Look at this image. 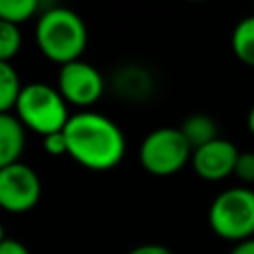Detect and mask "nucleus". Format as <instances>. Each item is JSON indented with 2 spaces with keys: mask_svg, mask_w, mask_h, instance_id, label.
Segmentation results:
<instances>
[{
  "mask_svg": "<svg viewBox=\"0 0 254 254\" xmlns=\"http://www.w3.org/2000/svg\"><path fill=\"white\" fill-rule=\"evenodd\" d=\"M64 137L65 155L89 171L115 169L125 157L127 141L121 127L93 109L71 113L64 127Z\"/></svg>",
  "mask_w": 254,
  "mask_h": 254,
  "instance_id": "nucleus-1",
  "label": "nucleus"
},
{
  "mask_svg": "<svg viewBox=\"0 0 254 254\" xmlns=\"http://www.w3.org/2000/svg\"><path fill=\"white\" fill-rule=\"evenodd\" d=\"M34 40L46 60L64 65L81 60L87 48V28L77 12L65 6H50L36 16Z\"/></svg>",
  "mask_w": 254,
  "mask_h": 254,
  "instance_id": "nucleus-2",
  "label": "nucleus"
},
{
  "mask_svg": "<svg viewBox=\"0 0 254 254\" xmlns=\"http://www.w3.org/2000/svg\"><path fill=\"white\" fill-rule=\"evenodd\" d=\"M12 113L26 131L40 137L64 131L71 115L69 105L64 101L60 91L44 81L24 83Z\"/></svg>",
  "mask_w": 254,
  "mask_h": 254,
  "instance_id": "nucleus-3",
  "label": "nucleus"
},
{
  "mask_svg": "<svg viewBox=\"0 0 254 254\" xmlns=\"http://www.w3.org/2000/svg\"><path fill=\"white\" fill-rule=\"evenodd\" d=\"M208 226L226 242L238 244L254 238V190L230 187L218 192L208 206Z\"/></svg>",
  "mask_w": 254,
  "mask_h": 254,
  "instance_id": "nucleus-4",
  "label": "nucleus"
},
{
  "mask_svg": "<svg viewBox=\"0 0 254 254\" xmlns=\"http://www.w3.org/2000/svg\"><path fill=\"white\" fill-rule=\"evenodd\" d=\"M190 153L192 149L179 127H157L141 141L139 163L153 177H171L190 163Z\"/></svg>",
  "mask_w": 254,
  "mask_h": 254,
  "instance_id": "nucleus-5",
  "label": "nucleus"
},
{
  "mask_svg": "<svg viewBox=\"0 0 254 254\" xmlns=\"http://www.w3.org/2000/svg\"><path fill=\"white\" fill-rule=\"evenodd\" d=\"M56 89L67 105L85 111L101 99L105 91V79L93 64L85 60H75L60 65Z\"/></svg>",
  "mask_w": 254,
  "mask_h": 254,
  "instance_id": "nucleus-6",
  "label": "nucleus"
},
{
  "mask_svg": "<svg viewBox=\"0 0 254 254\" xmlns=\"http://www.w3.org/2000/svg\"><path fill=\"white\" fill-rule=\"evenodd\" d=\"M42 196V181L36 169L18 161L0 169V208L10 214H24L36 208Z\"/></svg>",
  "mask_w": 254,
  "mask_h": 254,
  "instance_id": "nucleus-7",
  "label": "nucleus"
},
{
  "mask_svg": "<svg viewBox=\"0 0 254 254\" xmlns=\"http://www.w3.org/2000/svg\"><path fill=\"white\" fill-rule=\"evenodd\" d=\"M238 153L240 151L236 149L232 141L216 137L214 141L190 153V165L198 179L208 181V183H218L234 173Z\"/></svg>",
  "mask_w": 254,
  "mask_h": 254,
  "instance_id": "nucleus-8",
  "label": "nucleus"
},
{
  "mask_svg": "<svg viewBox=\"0 0 254 254\" xmlns=\"http://www.w3.org/2000/svg\"><path fill=\"white\" fill-rule=\"evenodd\" d=\"M26 147V129L14 113H0V169L20 161Z\"/></svg>",
  "mask_w": 254,
  "mask_h": 254,
  "instance_id": "nucleus-9",
  "label": "nucleus"
},
{
  "mask_svg": "<svg viewBox=\"0 0 254 254\" xmlns=\"http://www.w3.org/2000/svg\"><path fill=\"white\" fill-rule=\"evenodd\" d=\"M179 131L183 133V137L187 139V143L190 145L192 151L210 143V141H214L218 137L216 121L206 113H192V115L185 117Z\"/></svg>",
  "mask_w": 254,
  "mask_h": 254,
  "instance_id": "nucleus-10",
  "label": "nucleus"
},
{
  "mask_svg": "<svg viewBox=\"0 0 254 254\" xmlns=\"http://www.w3.org/2000/svg\"><path fill=\"white\" fill-rule=\"evenodd\" d=\"M115 91L129 99H143L151 91V77L141 67H123L115 75Z\"/></svg>",
  "mask_w": 254,
  "mask_h": 254,
  "instance_id": "nucleus-11",
  "label": "nucleus"
},
{
  "mask_svg": "<svg viewBox=\"0 0 254 254\" xmlns=\"http://www.w3.org/2000/svg\"><path fill=\"white\" fill-rule=\"evenodd\" d=\"M230 48L238 62L254 67V14L242 18L230 36Z\"/></svg>",
  "mask_w": 254,
  "mask_h": 254,
  "instance_id": "nucleus-12",
  "label": "nucleus"
},
{
  "mask_svg": "<svg viewBox=\"0 0 254 254\" xmlns=\"http://www.w3.org/2000/svg\"><path fill=\"white\" fill-rule=\"evenodd\" d=\"M18 69L10 62H0V113H12L22 91Z\"/></svg>",
  "mask_w": 254,
  "mask_h": 254,
  "instance_id": "nucleus-13",
  "label": "nucleus"
},
{
  "mask_svg": "<svg viewBox=\"0 0 254 254\" xmlns=\"http://www.w3.org/2000/svg\"><path fill=\"white\" fill-rule=\"evenodd\" d=\"M40 14V2L36 0H0V20L20 26Z\"/></svg>",
  "mask_w": 254,
  "mask_h": 254,
  "instance_id": "nucleus-14",
  "label": "nucleus"
},
{
  "mask_svg": "<svg viewBox=\"0 0 254 254\" xmlns=\"http://www.w3.org/2000/svg\"><path fill=\"white\" fill-rule=\"evenodd\" d=\"M22 50V32L20 26L0 20V62H10Z\"/></svg>",
  "mask_w": 254,
  "mask_h": 254,
  "instance_id": "nucleus-15",
  "label": "nucleus"
},
{
  "mask_svg": "<svg viewBox=\"0 0 254 254\" xmlns=\"http://www.w3.org/2000/svg\"><path fill=\"white\" fill-rule=\"evenodd\" d=\"M238 181L252 185L254 183V151H240L236 165H234V173Z\"/></svg>",
  "mask_w": 254,
  "mask_h": 254,
  "instance_id": "nucleus-16",
  "label": "nucleus"
},
{
  "mask_svg": "<svg viewBox=\"0 0 254 254\" xmlns=\"http://www.w3.org/2000/svg\"><path fill=\"white\" fill-rule=\"evenodd\" d=\"M42 147L48 155L52 157H62L67 153L65 149V137H64V131H58V133H50L46 137H42Z\"/></svg>",
  "mask_w": 254,
  "mask_h": 254,
  "instance_id": "nucleus-17",
  "label": "nucleus"
},
{
  "mask_svg": "<svg viewBox=\"0 0 254 254\" xmlns=\"http://www.w3.org/2000/svg\"><path fill=\"white\" fill-rule=\"evenodd\" d=\"M125 254H175L171 248L157 244V242H147V244H139L131 250H127Z\"/></svg>",
  "mask_w": 254,
  "mask_h": 254,
  "instance_id": "nucleus-18",
  "label": "nucleus"
},
{
  "mask_svg": "<svg viewBox=\"0 0 254 254\" xmlns=\"http://www.w3.org/2000/svg\"><path fill=\"white\" fill-rule=\"evenodd\" d=\"M0 254H30L28 246L24 242H20L18 238H4L0 242Z\"/></svg>",
  "mask_w": 254,
  "mask_h": 254,
  "instance_id": "nucleus-19",
  "label": "nucleus"
},
{
  "mask_svg": "<svg viewBox=\"0 0 254 254\" xmlns=\"http://www.w3.org/2000/svg\"><path fill=\"white\" fill-rule=\"evenodd\" d=\"M228 254H254V238H248L244 242L234 244Z\"/></svg>",
  "mask_w": 254,
  "mask_h": 254,
  "instance_id": "nucleus-20",
  "label": "nucleus"
},
{
  "mask_svg": "<svg viewBox=\"0 0 254 254\" xmlns=\"http://www.w3.org/2000/svg\"><path fill=\"white\" fill-rule=\"evenodd\" d=\"M246 125H248V131L254 135V105L250 107V111H248V117H246Z\"/></svg>",
  "mask_w": 254,
  "mask_h": 254,
  "instance_id": "nucleus-21",
  "label": "nucleus"
},
{
  "mask_svg": "<svg viewBox=\"0 0 254 254\" xmlns=\"http://www.w3.org/2000/svg\"><path fill=\"white\" fill-rule=\"evenodd\" d=\"M4 238H6V232H4V224L0 222V242H2Z\"/></svg>",
  "mask_w": 254,
  "mask_h": 254,
  "instance_id": "nucleus-22",
  "label": "nucleus"
}]
</instances>
